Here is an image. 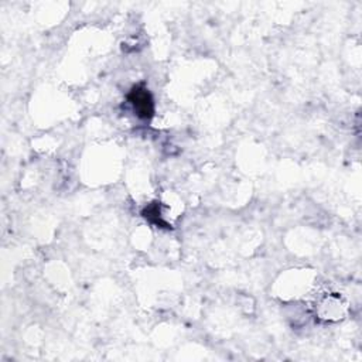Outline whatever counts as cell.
Returning <instances> with one entry per match:
<instances>
[{"label":"cell","instance_id":"cell-1","mask_svg":"<svg viewBox=\"0 0 362 362\" xmlns=\"http://www.w3.org/2000/svg\"><path fill=\"white\" fill-rule=\"evenodd\" d=\"M127 98H129L130 103L133 105V109L137 113V116H140L143 119H150L153 116L154 103H153V98L147 88H144L143 85L133 86L130 93L127 95Z\"/></svg>","mask_w":362,"mask_h":362}]
</instances>
